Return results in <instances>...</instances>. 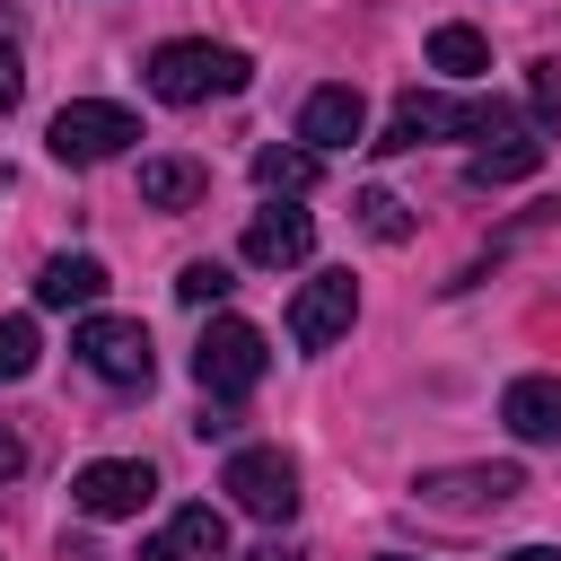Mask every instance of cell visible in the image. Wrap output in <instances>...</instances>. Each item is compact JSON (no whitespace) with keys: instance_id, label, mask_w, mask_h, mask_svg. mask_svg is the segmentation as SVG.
I'll list each match as a JSON object with an SVG mask.
<instances>
[{"instance_id":"cb8c5ba5","label":"cell","mask_w":561,"mask_h":561,"mask_svg":"<svg viewBox=\"0 0 561 561\" xmlns=\"http://www.w3.org/2000/svg\"><path fill=\"white\" fill-rule=\"evenodd\" d=\"M526 88H535V105H561V61H535V79H526Z\"/></svg>"},{"instance_id":"e0dca14e","label":"cell","mask_w":561,"mask_h":561,"mask_svg":"<svg viewBox=\"0 0 561 561\" xmlns=\"http://www.w3.org/2000/svg\"><path fill=\"white\" fill-rule=\"evenodd\" d=\"M316 175H324V158H316V149H280V140H272V149H254V184H263V193H307Z\"/></svg>"},{"instance_id":"7402d4cb","label":"cell","mask_w":561,"mask_h":561,"mask_svg":"<svg viewBox=\"0 0 561 561\" xmlns=\"http://www.w3.org/2000/svg\"><path fill=\"white\" fill-rule=\"evenodd\" d=\"M18 96H26V61H18V53H9V44H0V114H9V105H18Z\"/></svg>"},{"instance_id":"484cf974","label":"cell","mask_w":561,"mask_h":561,"mask_svg":"<svg viewBox=\"0 0 561 561\" xmlns=\"http://www.w3.org/2000/svg\"><path fill=\"white\" fill-rule=\"evenodd\" d=\"M508 561H561V552H552V543H526V552H508Z\"/></svg>"},{"instance_id":"44dd1931","label":"cell","mask_w":561,"mask_h":561,"mask_svg":"<svg viewBox=\"0 0 561 561\" xmlns=\"http://www.w3.org/2000/svg\"><path fill=\"white\" fill-rule=\"evenodd\" d=\"M35 316H0V386H18L26 368H35Z\"/></svg>"},{"instance_id":"9c48e42d","label":"cell","mask_w":561,"mask_h":561,"mask_svg":"<svg viewBox=\"0 0 561 561\" xmlns=\"http://www.w3.org/2000/svg\"><path fill=\"white\" fill-rule=\"evenodd\" d=\"M70 500H79L88 517H140V508L158 500V473H149L140 456H96V465H79Z\"/></svg>"},{"instance_id":"5b68a950","label":"cell","mask_w":561,"mask_h":561,"mask_svg":"<svg viewBox=\"0 0 561 561\" xmlns=\"http://www.w3.org/2000/svg\"><path fill=\"white\" fill-rule=\"evenodd\" d=\"M70 351H79L88 377H105V386H149V324H140V316H79Z\"/></svg>"},{"instance_id":"d6986e66","label":"cell","mask_w":561,"mask_h":561,"mask_svg":"<svg viewBox=\"0 0 561 561\" xmlns=\"http://www.w3.org/2000/svg\"><path fill=\"white\" fill-rule=\"evenodd\" d=\"M351 210H359V228H368L377 245H403V237H412V210H403L394 193H377V184H368V193H359Z\"/></svg>"},{"instance_id":"30bf717a","label":"cell","mask_w":561,"mask_h":561,"mask_svg":"<svg viewBox=\"0 0 561 561\" xmlns=\"http://www.w3.org/2000/svg\"><path fill=\"white\" fill-rule=\"evenodd\" d=\"M228 552V517L210 508V500H193V508H175L149 543H140V561H219Z\"/></svg>"},{"instance_id":"6da1fadb","label":"cell","mask_w":561,"mask_h":561,"mask_svg":"<svg viewBox=\"0 0 561 561\" xmlns=\"http://www.w3.org/2000/svg\"><path fill=\"white\" fill-rule=\"evenodd\" d=\"M254 79V61L237 53V44H158L149 53V96H167V105H210V96H237Z\"/></svg>"},{"instance_id":"ffe728a7","label":"cell","mask_w":561,"mask_h":561,"mask_svg":"<svg viewBox=\"0 0 561 561\" xmlns=\"http://www.w3.org/2000/svg\"><path fill=\"white\" fill-rule=\"evenodd\" d=\"M228 289H237V272H228V263H210V254H193V263L175 272V298H184V307H219Z\"/></svg>"},{"instance_id":"52a82bcc","label":"cell","mask_w":561,"mask_h":561,"mask_svg":"<svg viewBox=\"0 0 561 561\" xmlns=\"http://www.w3.org/2000/svg\"><path fill=\"white\" fill-rule=\"evenodd\" d=\"M517 491H526V473H517V465H438V473H421V482H412V500H421V508H447V517L508 508Z\"/></svg>"},{"instance_id":"5bb4252c","label":"cell","mask_w":561,"mask_h":561,"mask_svg":"<svg viewBox=\"0 0 561 561\" xmlns=\"http://www.w3.org/2000/svg\"><path fill=\"white\" fill-rule=\"evenodd\" d=\"M96 298H105V263L96 254H53L35 272V307H88L96 316Z\"/></svg>"},{"instance_id":"f1b7e54d","label":"cell","mask_w":561,"mask_h":561,"mask_svg":"<svg viewBox=\"0 0 561 561\" xmlns=\"http://www.w3.org/2000/svg\"><path fill=\"white\" fill-rule=\"evenodd\" d=\"M377 561H412V552H377Z\"/></svg>"},{"instance_id":"2e32d148","label":"cell","mask_w":561,"mask_h":561,"mask_svg":"<svg viewBox=\"0 0 561 561\" xmlns=\"http://www.w3.org/2000/svg\"><path fill=\"white\" fill-rule=\"evenodd\" d=\"M543 167V140L535 131H508L500 149H482L473 167H465V184H517V175H535Z\"/></svg>"},{"instance_id":"ac0fdd59","label":"cell","mask_w":561,"mask_h":561,"mask_svg":"<svg viewBox=\"0 0 561 561\" xmlns=\"http://www.w3.org/2000/svg\"><path fill=\"white\" fill-rule=\"evenodd\" d=\"M430 61L456 70V79H482V70H491V44H482L473 26H438V35H430Z\"/></svg>"},{"instance_id":"83f0119b","label":"cell","mask_w":561,"mask_h":561,"mask_svg":"<svg viewBox=\"0 0 561 561\" xmlns=\"http://www.w3.org/2000/svg\"><path fill=\"white\" fill-rule=\"evenodd\" d=\"M18 9H26V0H0V18H18Z\"/></svg>"},{"instance_id":"8992f818","label":"cell","mask_w":561,"mask_h":561,"mask_svg":"<svg viewBox=\"0 0 561 561\" xmlns=\"http://www.w3.org/2000/svg\"><path fill=\"white\" fill-rule=\"evenodd\" d=\"M219 491H228L245 517L280 526V517L298 508V465H289L280 447H237V456H228V473H219Z\"/></svg>"},{"instance_id":"8fae6325","label":"cell","mask_w":561,"mask_h":561,"mask_svg":"<svg viewBox=\"0 0 561 561\" xmlns=\"http://www.w3.org/2000/svg\"><path fill=\"white\" fill-rule=\"evenodd\" d=\"M359 131H368V96H359V88H316V96L298 105V140H307L316 158H324V149H351Z\"/></svg>"},{"instance_id":"7c38bea8","label":"cell","mask_w":561,"mask_h":561,"mask_svg":"<svg viewBox=\"0 0 561 561\" xmlns=\"http://www.w3.org/2000/svg\"><path fill=\"white\" fill-rule=\"evenodd\" d=\"M307 254H316V219H307V210H254V219H245V263L289 272V263H307Z\"/></svg>"},{"instance_id":"4316f807","label":"cell","mask_w":561,"mask_h":561,"mask_svg":"<svg viewBox=\"0 0 561 561\" xmlns=\"http://www.w3.org/2000/svg\"><path fill=\"white\" fill-rule=\"evenodd\" d=\"M254 561H307V552H289V543H272V552H254Z\"/></svg>"},{"instance_id":"ba28073f","label":"cell","mask_w":561,"mask_h":561,"mask_svg":"<svg viewBox=\"0 0 561 561\" xmlns=\"http://www.w3.org/2000/svg\"><path fill=\"white\" fill-rule=\"evenodd\" d=\"M351 316H359V280H351V272H316V280L289 298V342H298V351H333V342L351 333Z\"/></svg>"},{"instance_id":"9a60e30c","label":"cell","mask_w":561,"mask_h":561,"mask_svg":"<svg viewBox=\"0 0 561 561\" xmlns=\"http://www.w3.org/2000/svg\"><path fill=\"white\" fill-rule=\"evenodd\" d=\"M202 193H210V175L193 158H140V202L149 210H193Z\"/></svg>"},{"instance_id":"603a6c76","label":"cell","mask_w":561,"mask_h":561,"mask_svg":"<svg viewBox=\"0 0 561 561\" xmlns=\"http://www.w3.org/2000/svg\"><path fill=\"white\" fill-rule=\"evenodd\" d=\"M193 438H237V412H228V403H202V421H193Z\"/></svg>"},{"instance_id":"3957f363","label":"cell","mask_w":561,"mask_h":561,"mask_svg":"<svg viewBox=\"0 0 561 561\" xmlns=\"http://www.w3.org/2000/svg\"><path fill=\"white\" fill-rule=\"evenodd\" d=\"M263 368H272V351H263V333H254L245 316H210V324H202V342H193V377H202V394H210V403L254 394V386H263Z\"/></svg>"},{"instance_id":"d4e9b609","label":"cell","mask_w":561,"mask_h":561,"mask_svg":"<svg viewBox=\"0 0 561 561\" xmlns=\"http://www.w3.org/2000/svg\"><path fill=\"white\" fill-rule=\"evenodd\" d=\"M18 465H26V447H18V430H0V482H9Z\"/></svg>"},{"instance_id":"4fadbf2b","label":"cell","mask_w":561,"mask_h":561,"mask_svg":"<svg viewBox=\"0 0 561 561\" xmlns=\"http://www.w3.org/2000/svg\"><path fill=\"white\" fill-rule=\"evenodd\" d=\"M500 421L526 438V447H552L561 438V377H517L500 394Z\"/></svg>"},{"instance_id":"277c9868","label":"cell","mask_w":561,"mask_h":561,"mask_svg":"<svg viewBox=\"0 0 561 561\" xmlns=\"http://www.w3.org/2000/svg\"><path fill=\"white\" fill-rule=\"evenodd\" d=\"M131 140H140L131 105H105V96H70V105L53 114V131H44V149H53L61 167H105V158H123Z\"/></svg>"},{"instance_id":"7a4b0ae2","label":"cell","mask_w":561,"mask_h":561,"mask_svg":"<svg viewBox=\"0 0 561 561\" xmlns=\"http://www.w3.org/2000/svg\"><path fill=\"white\" fill-rule=\"evenodd\" d=\"M456 131H473V140H508L517 131V114L500 105V96H403L394 105V123H386V140H368V149H421V140H456Z\"/></svg>"}]
</instances>
